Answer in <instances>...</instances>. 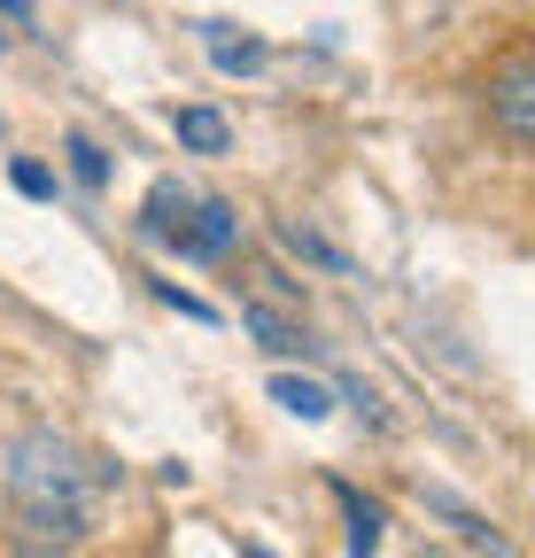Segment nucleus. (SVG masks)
<instances>
[{"instance_id": "1", "label": "nucleus", "mask_w": 535, "mask_h": 558, "mask_svg": "<svg viewBox=\"0 0 535 558\" xmlns=\"http://www.w3.org/2000/svg\"><path fill=\"white\" fill-rule=\"evenodd\" d=\"M0 481H9V505L16 512H86V450L71 435H54V427H32L9 442V465H0Z\"/></svg>"}, {"instance_id": "2", "label": "nucleus", "mask_w": 535, "mask_h": 558, "mask_svg": "<svg viewBox=\"0 0 535 558\" xmlns=\"http://www.w3.org/2000/svg\"><path fill=\"white\" fill-rule=\"evenodd\" d=\"M148 233L171 241V248L194 256V264H218V256L241 248V209H233V202H194V194H179V186L163 179V186L148 194Z\"/></svg>"}, {"instance_id": "3", "label": "nucleus", "mask_w": 535, "mask_h": 558, "mask_svg": "<svg viewBox=\"0 0 535 558\" xmlns=\"http://www.w3.org/2000/svg\"><path fill=\"white\" fill-rule=\"evenodd\" d=\"M482 101H489V124L504 140H520V148H535V47L489 62V78H482Z\"/></svg>"}, {"instance_id": "4", "label": "nucleus", "mask_w": 535, "mask_h": 558, "mask_svg": "<svg viewBox=\"0 0 535 558\" xmlns=\"http://www.w3.org/2000/svg\"><path fill=\"white\" fill-rule=\"evenodd\" d=\"M86 543V512H16L9 550L16 558H78Z\"/></svg>"}, {"instance_id": "5", "label": "nucleus", "mask_w": 535, "mask_h": 558, "mask_svg": "<svg viewBox=\"0 0 535 558\" xmlns=\"http://www.w3.org/2000/svg\"><path fill=\"white\" fill-rule=\"evenodd\" d=\"M241 326L272 349V357H311V333H303L288 311H272V303H241Z\"/></svg>"}, {"instance_id": "6", "label": "nucleus", "mask_w": 535, "mask_h": 558, "mask_svg": "<svg viewBox=\"0 0 535 558\" xmlns=\"http://www.w3.org/2000/svg\"><path fill=\"white\" fill-rule=\"evenodd\" d=\"M171 132H179V148H194V156H226L233 148V124L218 117V109H171Z\"/></svg>"}, {"instance_id": "7", "label": "nucleus", "mask_w": 535, "mask_h": 558, "mask_svg": "<svg viewBox=\"0 0 535 558\" xmlns=\"http://www.w3.org/2000/svg\"><path fill=\"white\" fill-rule=\"evenodd\" d=\"M203 47H210L218 70H233V78L241 70H264V39H241L233 24H203Z\"/></svg>"}, {"instance_id": "8", "label": "nucleus", "mask_w": 535, "mask_h": 558, "mask_svg": "<svg viewBox=\"0 0 535 558\" xmlns=\"http://www.w3.org/2000/svg\"><path fill=\"white\" fill-rule=\"evenodd\" d=\"M333 497H342V512H350V558H373L380 550V505H365L350 481H333Z\"/></svg>"}, {"instance_id": "9", "label": "nucleus", "mask_w": 535, "mask_h": 558, "mask_svg": "<svg viewBox=\"0 0 535 558\" xmlns=\"http://www.w3.org/2000/svg\"><path fill=\"white\" fill-rule=\"evenodd\" d=\"M427 505H435V512H442V520H450L465 543H474V550H489V558H512V543H504V535H497L482 512H465V505H450V497H427Z\"/></svg>"}, {"instance_id": "10", "label": "nucleus", "mask_w": 535, "mask_h": 558, "mask_svg": "<svg viewBox=\"0 0 535 558\" xmlns=\"http://www.w3.org/2000/svg\"><path fill=\"white\" fill-rule=\"evenodd\" d=\"M272 396H280V411H295V418H326V411H333V396H326L318 380H295V373H280Z\"/></svg>"}, {"instance_id": "11", "label": "nucleus", "mask_w": 535, "mask_h": 558, "mask_svg": "<svg viewBox=\"0 0 535 558\" xmlns=\"http://www.w3.org/2000/svg\"><path fill=\"white\" fill-rule=\"evenodd\" d=\"M62 156H71V171H78V186H109V156L94 148V140H86V132H71V140H62Z\"/></svg>"}, {"instance_id": "12", "label": "nucleus", "mask_w": 535, "mask_h": 558, "mask_svg": "<svg viewBox=\"0 0 535 558\" xmlns=\"http://www.w3.org/2000/svg\"><path fill=\"white\" fill-rule=\"evenodd\" d=\"M280 241H288L295 256H311V264H326V271H350V256H342V248H326V241H318L311 226H295V218L280 226Z\"/></svg>"}, {"instance_id": "13", "label": "nucleus", "mask_w": 535, "mask_h": 558, "mask_svg": "<svg viewBox=\"0 0 535 558\" xmlns=\"http://www.w3.org/2000/svg\"><path fill=\"white\" fill-rule=\"evenodd\" d=\"M9 179H16V194H32V202H47V194H54V171H47V163H16Z\"/></svg>"}, {"instance_id": "14", "label": "nucleus", "mask_w": 535, "mask_h": 558, "mask_svg": "<svg viewBox=\"0 0 535 558\" xmlns=\"http://www.w3.org/2000/svg\"><path fill=\"white\" fill-rule=\"evenodd\" d=\"M163 303H171V311H179V318H203V326H210V318H218V311H210V303H203V295H179V288H163Z\"/></svg>"}, {"instance_id": "15", "label": "nucleus", "mask_w": 535, "mask_h": 558, "mask_svg": "<svg viewBox=\"0 0 535 558\" xmlns=\"http://www.w3.org/2000/svg\"><path fill=\"white\" fill-rule=\"evenodd\" d=\"M0 54H9V32H0Z\"/></svg>"}]
</instances>
